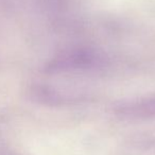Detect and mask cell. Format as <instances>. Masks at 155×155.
I'll list each match as a JSON object with an SVG mask.
<instances>
[{
    "label": "cell",
    "instance_id": "1",
    "mask_svg": "<svg viewBox=\"0 0 155 155\" xmlns=\"http://www.w3.org/2000/svg\"><path fill=\"white\" fill-rule=\"evenodd\" d=\"M106 58L100 50L89 47H73L58 52L45 65L46 73L93 70L102 68Z\"/></svg>",
    "mask_w": 155,
    "mask_h": 155
},
{
    "label": "cell",
    "instance_id": "2",
    "mask_svg": "<svg viewBox=\"0 0 155 155\" xmlns=\"http://www.w3.org/2000/svg\"><path fill=\"white\" fill-rule=\"evenodd\" d=\"M30 98L34 102L47 106H58L67 102L66 97L45 84H35L30 88Z\"/></svg>",
    "mask_w": 155,
    "mask_h": 155
},
{
    "label": "cell",
    "instance_id": "3",
    "mask_svg": "<svg viewBox=\"0 0 155 155\" xmlns=\"http://www.w3.org/2000/svg\"><path fill=\"white\" fill-rule=\"evenodd\" d=\"M0 155H14V154L10 152V151L5 150V149H0Z\"/></svg>",
    "mask_w": 155,
    "mask_h": 155
}]
</instances>
